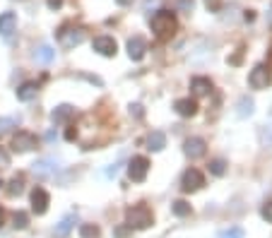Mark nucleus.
<instances>
[{"label":"nucleus","instance_id":"f257e3e1","mask_svg":"<svg viewBox=\"0 0 272 238\" xmlns=\"http://www.w3.org/2000/svg\"><path fill=\"white\" fill-rule=\"evenodd\" d=\"M152 31L159 36V39H169V36H174V31H176L178 22H176V14L171 12V10H157V12L152 14Z\"/></svg>","mask_w":272,"mask_h":238},{"label":"nucleus","instance_id":"f03ea898","mask_svg":"<svg viewBox=\"0 0 272 238\" xmlns=\"http://www.w3.org/2000/svg\"><path fill=\"white\" fill-rule=\"evenodd\" d=\"M125 224L130 226L133 231H142V229H150L154 224V217L152 210L147 205H133L125 210Z\"/></svg>","mask_w":272,"mask_h":238},{"label":"nucleus","instance_id":"7ed1b4c3","mask_svg":"<svg viewBox=\"0 0 272 238\" xmlns=\"http://www.w3.org/2000/svg\"><path fill=\"white\" fill-rule=\"evenodd\" d=\"M150 173V159L147 156H133L128 161V178L133 183H142Z\"/></svg>","mask_w":272,"mask_h":238},{"label":"nucleus","instance_id":"20e7f679","mask_svg":"<svg viewBox=\"0 0 272 238\" xmlns=\"http://www.w3.org/2000/svg\"><path fill=\"white\" fill-rule=\"evenodd\" d=\"M272 82V75H270V68L268 65H256L251 75H248V84L253 87V89H268V84Z\"/></svg>","mask_w":272,"mask_h":238},{"label":"nucleus","instance_id":"39448f33","mask_svg":"<svg viewBox=\"0 0 272 238\" xmlns=\"http://www.w3.org/2000/svg\"><path fill=\"white\" fill-rule=\"evenodd\" d=\"M92 48H94V53L104 58H113L118 53V43L113 36H96L94 41H92Z\"/></svg>","mask_w":272,"mask_h":238},{"label":"nucleus","instance_id":"423d86ee","mask_svg":"<svg viewBox=\"0 0 272 238\" xmlns=\"http://www.w3.org/2000/svg\"><path fill=\"white\" fill-rule=\"evenodd\" d=\"M205 185V176L203 171H198V168H188L186 173H183V178H181V188L186 190V193H195V190H200Z\"/></svg>","mask_w":272,"mask_h":238},{"label":"nucleus","instance_id":"0eeeda50","mask_svg":"<svg viewBox=\"0 0 272 238\" xmlns=\"http://www.w3.org/2000/svg\"><path fill=\"white\" fill-rule=\"evenodd\" d=\"M34 147H36V137H34L31 132H27V130H19L12 137V149L17 154H27Z\"/></svg>","mask_w":272,"mask_h":238},{"label":"nucleus","instance_id":"6e6552de","mask_svg":"<svg viewBox=\"0 0 272 238\" xmlns=\"http://www.w3.org/2000/svg\"><path fill=\"white\" fill-rule=\"evenodd\" d=\"M183 152L188 159H203L207 154V142L203 137H188L186 144H183Z\"/></svg>","mask_w":272,"mask_h":238},{"label":"nucleus","instance_id":"1a4fd4ad","mask_svg":"<svg viewBox=\"0 0 272 238\" xmlns=\"http://www.w3.org/2000/svg\"><path fill=\"white\" fill-rule=\"evenodd\" d=\"M48 202H51V197H48V193L43 188H34L31 190V210L36 212V214H46Z\"/></svg>","mask_w":272,"mask_h":238},{"label":"nucleus","instance_id":"9d476101","mask_svg":"<svg viewBox=\"0 0 272 238\" xmlns=\"http://www.w3.org/2000/svg\"><path fill=\"white\" fill-rule=\"evenodd\" d=\"M145 53H147V41H145L142 36L128 39V58H130V60H142Z\"/></svg>","mask_w":272,"mask_h":238},{"label":"nucleus","instance_id":"9b49d317","mask_svg":"<svg viewBox=\"0 0 272 238\" xmlns=\"http://www.w3.org/2000/svg\"><path fill=\"white\" fill-rule=\"evenodd\" d=\"M84 41V29H70V31H60V43L63 48H75Z\"/></svg>","mask_w":272,"mask_h":238},{"label":"nucleus","instance_id":"f8f14e48","mask_svg":"<svg viewBox=\"0 0 272 238\" xmlns=\"http://www.w3.org/2000/svg\"><path fill=\"white\" fill-rule=\"evenodd\" d=\"M14 29H17V14L14 12H2L0 14V36H2V39L12 36Z\"/></svg>","mask_w":272,"mask_h":238},{"label":"nucleus","instance_id":"ddd939ff","mask_svg":"<svg viewBox=\"0 0 272 238\" xmlns=\"http://www.w3.org/2000/svg\"><path fill=\"white\" fill-rule=\"evenodd\" d=\"M72 116H75V109L70 104H60V106H55L53 111H51V120H53L55 125H60V123H68Z\"/></svg>","mask_w":272,"mask_h":238},{"label":"nucleus","instance_id":"4468645a","mask_svg":"<svg viewBox=\"0 0 272 238\" xmlns=\"http://www.w3.org/2000/svg\"><path fill=\"white\" fill-rule=\"evenodd\" d=\"M36 176H41V178H46V176H53L55 171H58V161L55 159H39L36 164H34V168H31Z\"/></svg>","mask_w":272,"mask_h":238},{"label":"nucleus","instance_id":"2eb2a0df","mask_svg":"<svg viewBox=\"0 0 272 238\" xmlns=\"http://www.w3.org/2000/svg\"><path fill=\"white\" fill-rule=\"evenodd\" d=\"M174 109H176V113L181 118H193L198 113V104L193 99H178L176 104H174Z\"/></svg>","mask_w":272,"mask_h":238},{"label":"nucleus","instance_id":"dca6fc26","mask_svg":"<svg viewBox=\"0 0 272 238\" xmlns=\"http://www.w3.org/2000/svg\"><path fill=\"white\" fill-rule=\"evenodd\" d=\"M191 89L195 97H207L210 92H212V82L207 80V77H193L191 80Z\"/></svg>","mask_w":272,"mask_h":238},{"label":"nucleus","instance_id":"f3484780","mask_svg":"<svg viewBox=\"0 0 272 238\" xmlns=\"http://www.w3.org/2000/svg\"><path fill=\"white\" fill-rule=\"evenodd\" d=\"M39 94V84L36 82H24L17 87V99L19 101H31V99H36Z\"/></svg>","mask_w":272,"mask_h":238},{"label":"nucleus","instance_id":"a211bd4d","mask_svg":"<svg viewBox=\"0 0 272 238\" xmlns=\"http://www.w3.org/2000/svg\"><path fill=\"white\" fill-rule=\"evenodd\" d=\"M77 224V217L75 214H68L60 219V224L55 226V238H68V234L72 231V226Z\"/></svg>","mask_w":272,"mask_h":238},{"label":"nucleus","instance_id":"6ab92c4d","mask_svg":"<svg viewBox=\"0 0 272 238\" xmlns=\"http://www.w3.org/2000/svg\"><path fill=\"white\" fill-rule=\"evenodd\" d=\"M164 147H166V135H164L162 130H154L150 137H147V149L150 152H162Z\"/></svg>","mask_w":272,"mask_h":238},{"label":"nucleus","instance_id":"aec40b11","mask_svg":"<svg viewBox=\"0 0 272 238\" xmlns=\"http://www.w3.org/2000/svg\"><path fill=\"white\" fill-rule=\"evenodd\" d=\"M34 58L39 60V63H43V65H48V63H53L55 58V51L48 46V43H43V46H39L36 48V53H34Z\"/></svg>","mask_w":272,"mask_h":238},{"label":"nucleus","instance_id":"412c9836","mask_svg":"<svg viewBox=\"0 0 272 238\" xmlns=\"http://www.w3.org/2000/svg\"><path fill=\"white\" fill-rule=\"evenodd\" d=\"M5 193L10 197H19L22 193H24V178L22 176H14L12 181L7 183V188H5Z\"/></svg>","mask_w":272,"mask_h":238},{"label":"nucleus","instance_id":"4be33fe9","mask_svg":"<svg viewBox=\"0 0 272 238\" xmlns=\"http://www.w3.org/2000/svg\"><path fill=\"white\" fill-rule=\"evenodd\" d=\"M171 212H174L176 217H188L193 212V207H191V202H186V200H176V202L171 205Z\"/></svg>","mask_w":272,"mask_h":238},{"label":"nucleus","instance_id":"5701e85b","mask_svg":"<svg viewBox=\"0 0 272 238\" xmlns=\"http://www.w3.org/2000/svg\"><path fill=\"white\" fill-rule=\"evenodd\" d=\"M251 113H253V99L241 97L239 99V111H236V116H239V118H246V116H251Z\"/></svg>","mask_w":272,"mask_h":238},{"label":"nucleus","instance_id":"b1692460","mask_svg":"<svg viewBox=\"0 0 272 238\" xmlns=\"http://www.w3.org/2000/svg\"><path fill=\"white\" fill-rule=\"evenodd\" d=\"M99 236H101L99 226H94V224H82L80 226V238H99Z\"/></svg>","mask_w":272,"mask_h":238},{"label":"nucleus","instance_id":"393cba45","mask_svg":"<svg viewBox=\"0 0 272 238\" xmlns=\"http://www.w3.org/2000/svg\"><path fill=\"white\" fill-rule=\"evenodd\" d=\"M210 173L212 176H224L227 173V161L224 159H212L210 161Z\"/></svg>","mask_w":272,"mask_h":238},{"label":"nucleus","instance_id":"a878e982","mask_svg":"<svg viewBox=\"0 0 272 238\" xmlns=\"http://www.w3.org/2000/svg\"><path fill=\"white\" fill-rule=\"evenodd\" d=\"M12 226H14V229H19V231H22V229H27V226H29V214H27V212H14Z\"/></svg>","mask_w":272,"mask_h":238},{"label":"nucleus","instance_id":"bb28decb","mask_svg":"<svg viewBox=\"0 0 272 238\" xmlns=\"http://www.w3.org/2000/svg\"><path fill=\"white\" fill-rule=\"evenodd\" d=\"M260 142H263V147H272V123L260 127Z\"/></svg>","mask_w":272,"mask_h":238},{"label":"nucleus","instance_id":"cd10ccee","mask_svg":"<svg viewBox=\"0 0 272 238\" xmlns=\"http://www.w3.org/2000/svg\"><path fill=\"white\" fill-rule=\"evenodd\" d=\"M17 123H19V118H14V116L0 118V135H2V132H7L10 127H17Z\"/></svg>","mask_w":272,"mask_h":238},{"label":"nucleus","instance_id":"c85d7f7f","mask_svg":"<svg viewBox=\"0 0 272 238\" xmlns=\"http://www.w3.org/2000/svg\"><path fill=\"white\" fill-rule=\"evenodd\" d=\"M130 236H133V229L128 224H118L113 229V238H130Z\"/></svg>","mask_w":272,"mask_h":238},{"label":"nucleus","instance_id":"c756f323","mask_svg":"<svg viewBox=\"0 0 272 238\" xmlns=\"http://www.w3.org/2000/svg\"><path fill=\"white\" fill-rule=\"evenodd\" d=\"M260 217H263V219H265L268 224H272V200L263 205V210H260Z\"/></svg>","mask_w":272,"mask_h":238},{"label":"nucleus","instance_id":"7c9ffc66","mask_svg":"<svg viewBox=\"0 0 272 238\" xmlns=\"http://www.w3.org/2000/svg\"><path fill=\"white\" fill-rule=\"evenodd\" d=\"M178 12H193V7H195V0H178Z\"/></svg>","mask_w":272,"mask_h":238},{"label":"nucleus","instance_id":"2f4dec72","mask_svg":"<svg viewBox=\"0 0 272 238\" xmlns=\"http://www.w3.org/2000/svg\"><path fill=\"white\" fill-rule=\"evenodd\" d=\"M222 238H244V229H229L222 234Z\"/></svg>","mask_w":272,"mask_h":238},{"label":"nucleus","instance_id":"473e14b6","mask_svg":"<svg viewBox=\"0 0 272 238\" xmlns=\"http://www.w3.org/2000/svg\"><path fill=\"white\" fill-rule=\"evenodd\" d=\"M128 109H130V116H135V118H142V116H145V111H142L140 104H130Z\"/></svg>","mask_w":272,"mask_h":238},{"label":"nucleus","instance_id":"72a5a7b5","mask_svg":"<svg viewBox=\"0 0 272 238\" xmlns=\"http://www.w3.org/2000/svg\"><path fill=\"white\" fill-rule=\"evenodd\" d=\"M7 166H10V154L0 147V168H7Z\"/></svg>","mask_w":272,"mask_h":238},{"label":"nucleus","instance_id":"f704fd0d","mask_svg":"<svg viewBox=\"0 0 272 238\" xmlns=\"http://www.w3.org/2000/svg\"><path fill=\"white\" fill-rule=\"evenodd\" d=\"M75 137H77V127H72V125H70L68 130H65V140H68V142H72V140H75Z\"/></svg>","mask_w":272,"mask_h":238},{"label":"nucleus","instance_id":"c9c22d12","mask_svg":"<svg viewBox=\"0 0 272 238\" xmlns=\"http://www.w3.org/2000/svg\"><path fill=\"white\" fill-rule=\"evenodd\" d=\"M46 5H48L51 10H58V7L63 5V0H46Z\"/></svg>","mask_w":272,"mask_h":238},{"label":"nucleus","instance_id":"e433bc0d","mask_svg":"<svg viewBox=\"0 0 272 238\" xmlns=\"http://www.w3.org/2000/svg\"><path fill=\"white\" fill-rule=\"evenodd\" d=\"M207 7H210V10H217V7H219V0H207Z\"/></svg>","mask_w":272,"mask_h":238},{"label":"nucleus","instance_id":"4c0bfd02","mask_svg":"<svg viewBox=\"0 0 272 238\" xmlns=\"http://www.w3.org/2000/svg\"><path fill=\"white\" fill-rule=\"evenodd\" d=\"M244 19H246V22H253V19H256V14H253V10H248V12L244 14Z\"/></svg>","mask_w":272,"mask_h":238},{"label":"nucleus","instance_id":"58836bf2","mask_svg":"<svg viewBox=\"0 0 272 238\" xmlns=\"http://www.w3.org/2000/svg\"><path fill=\"white\" fill-rule=\"evenodd\" d=\"M116 2H118V5H123V7H125V5H133V0H116Z\"/></svg>","mask_w":272,"mask_h":238},{"label":"nucleus","instance_id":"ea45409f","mask_svg":"<svg viewBox=\"0 0 272 238\" xmlns=\"http://www.w3.org/2000/svg\"><path fill=\"white\" fill-rule=\"evenodd\" d=\"M5 224V212H2V207H0V226Z\"/></svg>","mask_w":272,"mask_h":238},{"label":"nucleus","instance_id":"a19ab883","mask_svg":"<svg viewBox=\"0 0 272 238\" xmlns=\"http://www.w3.org/2000/svg\"><path fill=\"white\" fill-rule=\"evenodd\" d=\"M0 185H2V181H0Z\"/></svg>","mask_w":272,"mask_h":238}]
</instances>
